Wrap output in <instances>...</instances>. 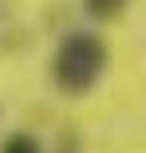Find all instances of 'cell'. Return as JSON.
<instances>
[{"label": "cell", "mask_w": 146, "mask_h": 153, "mask_svg": "<svg viewBox=\"0 0 146 153\" xmlns=\"http://www.w3.org/2000/svg\"><path fill=\"white\" fill-rule=\"evenodd\" d=\"M103 67H107V43L91 32H71L55 47L51 79L63 94H87L103 79Z\"/></svg>", "instance_id": "cell-1"}, {"label": "cell", "mask_w": 146, "mask_h": 153, "mask_svg": "<svg viewBox=\"0 0 146 153\" xmlns=\"http://www.w3.org/2000/svg\"><path fill=\"white\" fill-rule=\"evenodd\" d=\"M87 4V16H95V20H114V16H123L130 0H83Z\"/></svg>", "instance_id": "cell-2"}, {"label": "cell", "mask_w": 146, "mask_h": 153, "mask_svg": "<svg viewBox=\"0 0 146 153\" xmlns=\"http://www.w3.org/2000/svg\"><path fill=\"white\" fill-rule=\"evenodd\" d=\"M0 153H40V141L32 134H12V137H4Z\"/></svg>", "instance_id": "cell-3"}]
</instances>
